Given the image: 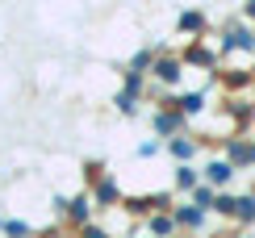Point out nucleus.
<instances>
[{"label": "nucleus", "instance_id": "f257e3e1", "mask_svg": "<svg viewBox=\"0 0 255 238\" xmlns=\"http://www.w3.org/2000/svg\"><path fill=\"white\" fill-rule=\"evenodd\" d=\"M209 180H230V163H214V167H209Z\"/></svg>", "mask_w": 255, "mask_h": 238}, {"label": "nucleus", "instance_id": "f03ea898", "mask_svg": "<svg viewBox=\"0 0 255 238\" xmlns=\"http://www.w3.org/2000/svg\"><path fill=\"white\" fill-rule=\"evenodd\" d=\"M180 25H184V29H197L201 17H197V13H184V17H180Z\"/></svg>", "mask_w": 255, "mask_h": 238}, {"label": "nucleus", "instance_id": "7ed1b4c3", "mask_svg": "<svg viewBox=\"0 0 255 238\" xmlns=\"http://www.w3.org/2000/svg\"><path fill=\"white\" fill-rule=\"evenodd\" d=\"M172 150H176V155H180V159H188V155H193V146H188V142H184V138H180V142H176Z\"/></svg>", "mask_w": 255, "mask_h": 238}, {"label": "nucleus", "instance_id": "20e7f679", "mask_svg": "<svg viewBox=\"0 0 255 238\" xmlns=\"http://www.w3.org/2000/svg\"><path fill=\"white\" fill-rule=\"evenodd\" d=\"M247 13H255V0H251V4H247Z\"/></svg>", "mask_w": 255, "mask_h": 238}]
</instances>
